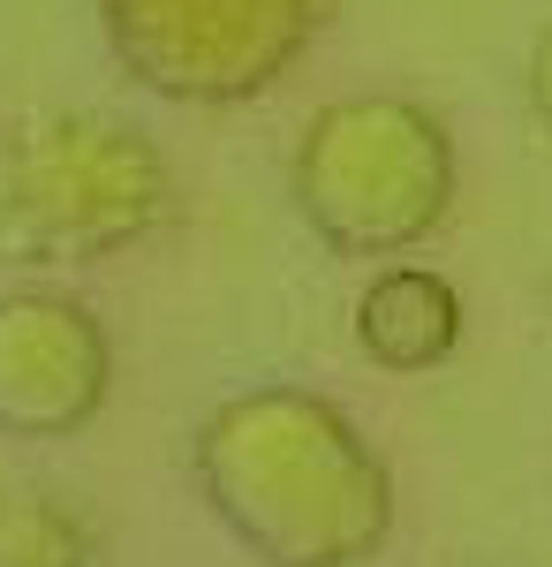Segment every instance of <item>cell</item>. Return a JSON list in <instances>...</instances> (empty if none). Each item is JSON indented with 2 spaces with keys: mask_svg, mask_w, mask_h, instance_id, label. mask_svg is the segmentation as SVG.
I'll list each match as a JSON object with an SVG mask.
<instances>
[{
  "mask_svg": "<svg viewBox=\"0 0 552 567\" xmlns=\"http://www.w3.org/2000/svg\"><path fill=\"white\" fill-rule=\"evenodd\" d=\"M190 477L257 567H364L393 537V470L310 386L227 393L190 432Z\"/></svg>",
  "mask_w": 552,
  "mask_h": 567,
  "instance_id": "cell-1",
  "label": "cell"
},
{
  "mask_svg": "<svg viewBox=\"0 0 552 567\" xmlns=\"http://www.w3.org/2000/svg\"><path fill=\"white\" fill-rule=\"evenodd\" d=\"M462 189L454 136L409 91H356L318 106L288 159V205L334 258H409Z\"/></svg>",
  "mask_w": 552,
  "mask_h": 567,
  "instance_id": "cell-2",
  "label": "cell"
},
{
  "mask_svg": "<svg viewBox=\"0 0 552 567\" xmlns=\"http://www.w3.org/2000/svg\"><path fill=\"white\" fill-rule=\"evenodd\" d=\"M174 167L136 122L45 114L0 152V265L69 272L152 243L174 219Z\"/></svg>",
  "mask_w": 552,
  "mask_h": 567,
  "instance_id": "cell-3",
  "label": "cell"
},
{
  "mask_svg": "<svg viewBox=\"0 0 552 567\" xmlns=\"http://www.w3.org/2000/svg\"><path fill=\"white\" fill-rule=\"evenodd\" d=\"M99 39L167 106H251L310 53L326 0H91Z\"/></svg>",
  "mask_w": 552,
  "mask_h": 567,
  "instance_id": "cell-4",
  "label": "cell"
},
{
  "mask_svg": "<svg viewBox=\"0 0 552 567\" xmlns=\"http://www.w3.org/2000/svg\"><path fill=\"white\" fill-rule=\"evenodd\" d=\"M114 393V341L69 288L0 296V439H76Z\"/></svg>",
  "mask_w": 552,
  "mask_h": 567,
  "instance_id": "cell-5",
  "label": "cell"
},
{
  "mask_svg": "<svg viewBox=\"0 0 552 567\" xmlns=\"http://www.w3.org/2000/svg\"><path fill=\"white\" fill-rule=\"evenodd\" d=\"M356 349L379 371H401V379L439 371L462 349V296H454V280L431 272V265L386 258L364 280V296H356Z\"/></svg>",
  "mask_w": 552,
  "mask_h": 567,
  "instance_id": "cell-6",
  "label": "cell"
},
{
  "mask_svg": "<svg viewBox=\"0 0 552 567\" xmlns=\"http://www.w3.org/2000/svg\"><path fill=\"white\" fill-rule=\"evenodd\" d=\"M0 567H91V529L39 484H0Z\"/></svg>",
  "mask_w": 552,
  "mask_h": 567,
  "instance_id": "cell-7",
  "label": "cell"
},
{
  "mask_svg": "<svg viewBox=\"0 0 552 567\" xmlns=\"http://www.w3.org/2000/svg\"><path fill=\"white\" fill-rule=\"evenodd\" d=\"M522 91H530V114H538V136H552V23L530 39V76H522Z\"/></svg>",
  "mask_w": 552,
  "mask_h": 567,
  "instance_id": "cell-8",
  "label": "cell"
}]
</instances>
